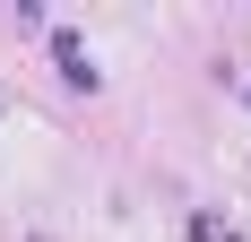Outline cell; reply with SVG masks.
Returning a JSON list of instances; mask_svg holds the SVG:
<instances>
[{"label":"cell","instance_id":"cell-1","mask_svg":"<svg viewBox=\"0 0 251 242\" xmlns=\"http://www.w3.org/2000/svg\"><path fill=\"white\" fill-rule=\"evenodd\" d=\"M52 61H61V78H70V87H96V61H87V44H78L70 26H52Z\"/></svg>","mask_w":251,"mask_h":242}]
</instances>
